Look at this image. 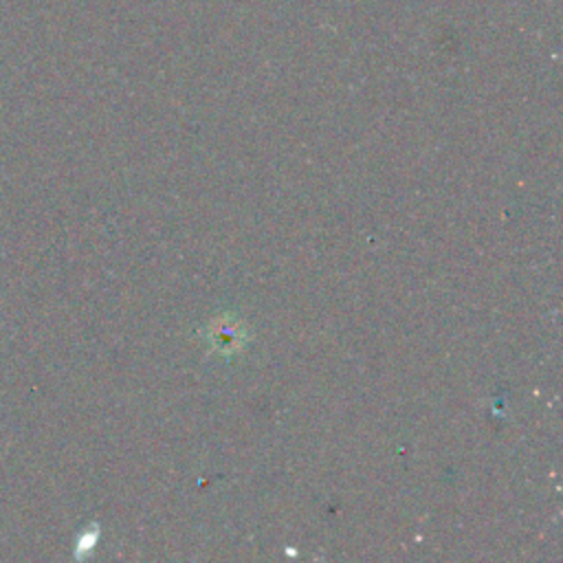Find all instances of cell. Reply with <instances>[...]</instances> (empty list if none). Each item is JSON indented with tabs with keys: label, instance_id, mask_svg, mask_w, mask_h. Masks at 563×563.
Masks as SVG:
<instances>
[{
	"label": "cell",
	"instance_id": "cell-1",
	"mask_svg": "<svg viewBox=\"0 0 563 563\" xmlns=\"http://www.w3.org/2000/svg\"><path fill=\"white\" fill-rule=\"evenodd\" d=\"M211 332H213V343L222 352H231V350L240 347L244 341V330L233 319H222L220 323H216V328Z\"/></svg>",
	"mask_w": 563,
	"mask_h": 563
}]
</instances>
